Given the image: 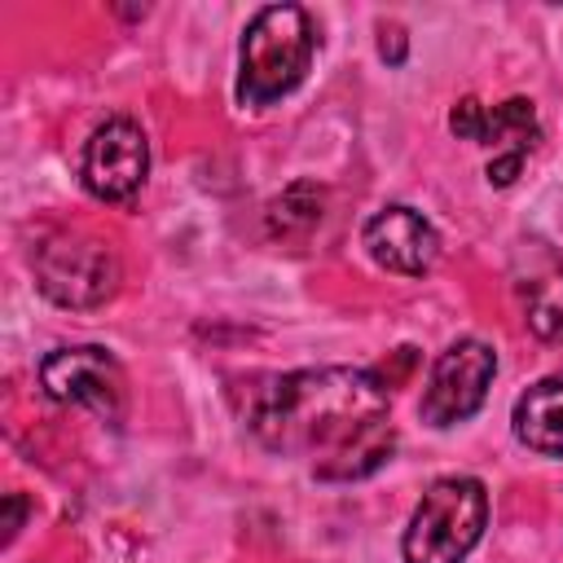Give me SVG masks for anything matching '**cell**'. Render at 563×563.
<instances>
[{
    "label": "cell",
    "instance_id": "obj_3",
    "mask_svg": "<svg viewBox=\"0 0 563 563\" xmlns=\"http://www.w3.org/2000/svg\"><path fill=\"white\" fill-rule=\"evenodd\" d=\"M488 528V488L475 475H440L400 537L405 563H466Z\"/></svg>",
    "mask_w": 563,
    "mask_h": 563
},
{
    "label": "cell",
    "instance_id": "obj_4",
    "mask_svg": "<svg viewBox=\"0 0 563 563\" xmlns=\"http://www.w3.org/2000/svg\"><path fill=\"white\" fill-rule=\"evenodd\" d=\"M35 286L57 308H101L119 290V255L110 242L79 233V229H53L31 251Z\"/></svg>",
    "mask_w": 563,
    "mask_h": 563
},
{
    "label": "cell",
    "instance_id": "obj_12",
    "mask_svg": "<svg viewBox=\"0 0 563 563\" xmlns=\"http://www.w3.org/2000/svg\"><path fill=\"white\" fill-rule=\"evenodd\" d=\"M321 202H325L321 185L295 180L290 189H282V194L268 202V229L282 233V238H299V233H308V229L321 220Z\"/></svg>",
    "mask_w": 563,
    "mask_h": 563
},
{
    "label": "cell",
    "instance_id": "obj_14",
    "mask_svg": "<svg viewBox=\"0 0 563 563\" xmlns=\"http://www.w3.org/2000/svg\"><path fill=\"white\" fill-rule=\"evenodd\" d=\"M378 57H383L387 66H400V62L409 57V35H405V26H396V22H383V26H378Z\"/></svg>",
    "mask_w": 563,
    "mask_h": 563
},
{
    "label": "cell",
    "instance_id": "obj_7",
    "mask_svg": "<svg viewBox=\"0 0 563 563\" xmlns=\"http://www.w3.org/2000/svg\"><path fill=\"white\" fill-rule=\"evenodd\" d=\"M40 387H44L48 400L88 409L106 422H119L123 405H128V383H123L119 361L106 347H92V343L48 352L40 361Z\"/></svg>",
    "mask_w": 563,
    "mask_h": 563
},
{
    "label": "cell",
    "instance_id": "obj_15",
    "mask_svg": "<svg viewBox=\"0 0 563 563\" xmlns=\"http://www.w3.org/2000/svg\"><path fill=\"white\" fill-rule=\"evenodd\" d=\"M26 515H31V501L22 497V493H4V519H0V541L9 545L18 532H22V523H26Z\"/></svg>",
    "mask_w": 563,
    "mask_h": 563
},
{
    "label": "cell",
    "instance_id": "obj_10",
    "mask_svg": "<svg viewBox=\"0 0 563 563\" xmlns=\"http://www.w3.org/2000/svg\"><path fill=\"white\" fill-rule=\"evenodd\" d=\"M515 440L541 457H563V369L537 378L515 400Z\"/></svg>",
    "mask_w": 563,
    "mask_h": 563
},
{
    "label": "cell",
    "instance_id": "obj_6",
    "mask_svg": "<svg viewBox=\"0 0 563 563\" xmlns=\"http://www.w3.org/2000/svg\"><path fill=\"white\" fill-rule=\"evenodd\" d=\"M493 374H497V352L484 339L449 343L431 365V378H427V391H422V405H418L422 422L444 431V427H457V422L475 418L479 405L488 400Z\"/></svg>",
    "mask_w": 563,
    "mask_h": 563
},
{
    "label": "cell",
    "instance_id": "obj_11",
    "mask_svg": "<svg viewBox=\"0 0 563 563\" xmlns=\"http://www.w3.org/2000/svg\"><path fill=\"white\" fill-rule=\"evenodd\" d=\"M479 145H488L493 158H528V154L541 145L537 106H532L528 97H506V101L488 106Z\"/></svg>",
    "mask_w": 563,
    "mask_h": 563
},
{
    "label": "cell",
    "instance_id": "obj_8",
    "mask_svg": "<svg viewBox=\"0 0 563 563\" xmlns=\"http://www.w3.org/2000/svg\"><path fill=\"white\" fill-rule=\"evenodd\" d=\"M361 246L378 268L400 273V277H422L440 260L435 224L422 211L405 207V202H391V207L374 211L361 229Z\"/></svg>",
    "mask_w": 563,
    "mask_h": 563
},
{
    "label": "cell",
    "instance_id": "obj_1",
    "mask_svg": "<svg viewBox=\"0 0 563 563\" xmlns=\"http://www.w3.org/2000/svg\"><path fill=\"white\" fill-rule=\"evenodd\" d=\"M246 427L282 457H303L325 484H352L374 475L391 449V400L374 369L317 365L273 374L251 391Z\"/></svg>",
    "mask_w": 563,
    "mask_h": 563
},
{
    "label": "cell",
    "instance_id": "obj_2",
    "mask_svg": "<svg viewBox=\"0 0 563 563\" xmlns=\"http://www.w3.org/2000/svg\"><path fill=\"white\" fill-rule=\"evenodd\" d=\"M317 57V26L299 4H264L238 44V101L268 110L290 97Z\"/></svg>",
    "mask_w": 563,
    "mask_h": 563
},
{
    "label": "cell",
    "instance_id": "obj_5",
    "mask_svg": "<svg viewBox=\"0 0 563 563\" xmlns=\"http://www.w3.org/2000/svg\"><path fill=\"white\" fill-rule=\"evenodd\" d=\"M150 172V141L141 132L136 119L128 114H110L106 123L92 128V136L84 141L79 154V185L110 207H128Z\"/></svg>",
    "mask_w": 563,
    "mask_h": 563
},
{
    "label": "cell",
    "instance_id": "obj_9",
    "mask_svg": "<svg viewBox=\"0 0 563 563\" xmlns=\"http://www.w3.org/2000/svg\"><path fill=\"white\" fill-rule=\"evenodd\" d=\"M510 277L532 334L545 343H563V260L554 255V246L541 238H523L515 246Z\"/></svg>",
    "mask_w": 563,
    "mask_h": 563
},
{
    "label": "cell",
    "instance_id": "obj_13",
    "mask_svg": "<svg viewBox=\"0 0 563 563\" xmlns=\"http://www.w3.org/2000/svg\"><path fill=\"white\" fill-rule=\"evenodd\" d=\"M484 119H488V106H484L479 97H462V101L449 110V132H453L457 141H475V145H479Z\"/></svg>",
    "mask_w": 563,
    "mask_h": 563
}]
</instances>
